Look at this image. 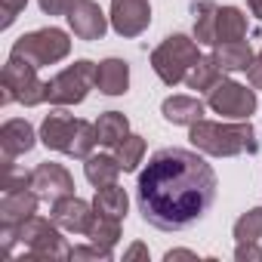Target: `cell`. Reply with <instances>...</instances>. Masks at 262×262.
I'll use <instances>...</instances> for the list:
<instances>
[{"label":"cell","instance_id":"obj_1","mask_svg":"<svg viewBox=\"0 0 262 262\" xmlns=\"http://www.w3.org/2000/svg\"><path fill=\"white\" fill-rule=\"evenodd\" d=\"M219 191L216 170L188 148H161L136 182L142 219L158 231H182L201 222Z\"/></svg>","mask_w":262,"mask_h":262},{"label":"cell","instance_id":"obj_2","mask_svg":"<svg viewBox=\"0 0 262 262\" xmlns=\"http://www.w3.org/2000/svg\"><path fill=\"white\" fill-rule=\"evenodd\" d=\"M188 142L207 158H237L259 151V139L250 120H198L188 126Z\"/></svg>","mask_w":262,"mask_h":262},{"label":"cell","instance_id":"obj_3","mask_svg":"<svg viewBox=\"0 0 262 262\" xmlns=\"http://www.w3.org/2000/svg\"><path fill=\"white\" fill-rule=\"evenodd\" d=\"M198 59H201L198 40H191L188 34H170L151 50V71L167 86H176V83H185V77Z\"/></svg>","mask_w":262,"mask_h":262},{"label":"cell","instance_id":"obj_4","mask_svg":"<svg viewBox=\"0 0 262 262\" xmlns=\"http://www.w3.org/2000/svg\"><path fill=\"white\" fill-rule=\"evenodd\" d=\"M68 53H71V37H68L62 28H53V25L22 34V37L13 43V50H10V56H16V59L34 65V68L59 65L62 59H68Z\"/></svg>","mask_w":262,"mask_h":262},{"label":"cell","instance_id":"obj_5","mask_svg":"<svg viewBox=\"0 0 262 262\" xmlns=\"http://www.w3.org/2000/svg\"><path fill=\"white\" fill-rule=\"evenodd\" d=\"M37 71L40 68L10 56L7 65H4V74H0V90H4L0 93V102L4 105L19 102L25 108H34V105L47 102V80H40Z\"/></svg>","mask_w":262,"mask_h":262},{"label":"cell","instance_id":"obj_6","mask_svg":"<svg viewBox=\"0 0 262 262\" xmlns=\"http://www.w3.org/2000/svg\"><path fill=\"white\" fill-rule=\"evenodd\" d=\"M96 86V62L90 59H77L74 65L62 68L59 74H53L47 80V102L56 105V108H65V105H80L90 90Z\"/></svg>","mask_w":262,"mask_h":262},{"label":"cell","instance_id":"obj_7","mask_svg":"<svg viewBox=\"0 0 262 262\" xmlns=\"http://www.w3.org/2000/svg\"><path fill=\"white\" fill-rule=\"evenodd\" d=\"M19 241L25 244V253L31 259H71V247L62 237L59 225L37 213L19 225Z\"/></svg>","mask_w":262,"mask_h":262},{"label":"cell","instance_id":"obj_8","mask_svg":"<svg viewBox=\"0 0 262 262\" xmlns=\"http://www.w3.org/2000/svg\"><path fill=\"white\" fill-rule=\"evenodd\" d=\"M256 105H259L256 90L247 86V83L228 80V77H222L213 90H207V108L213 114L228 117V120H250V114L256 111Z\"/></svg>","mask_w":262,"mask_h":262},{"label":"cell","instance_id":"obj_9","mask_svg":"<svg viewBox=\"0 0 262 262\" xmlns=\"http://www.w3.org/2000/svg\"><path fill=\"white\" fill-rule=\"evenodd\" d=\"M111 28L117 37H139L151 25L148 0H111Z\"/></svg>","mask_w":262,"mask_h":262},{"label":"cell","instance_id":"obj_10","mask_svg":"<svg viewBox=\"0 0 262 262\" xmlns=\"http://www.w3.org/2000/svg\"><path fill=\"white\" fill-rule=\"evenodd\" d=\"M77 129H80V117H71L65 111H53L43 117L40 123V142L50 151H62L68 158H74V145H77Z\"/></svg>","mask_w":262,"mask_h":262},{"label":"cell","instance_id":"obj_11","mask_svg":"<svg viewBox=\"0 0 262 262\" xmlns=\"http://www.w3.org/2000/svg\"><path fill=\"white\" fill-rule=\"evenodd\" d=\"M65 19H68L71 34H74L77 40H86V43L102 40L105 31H108V25H111V19L102 13V7L96 4V0H77L74 10H71Z\"/></svg>","mask_w":262,"mask_h":262},{"label":"cell","instance_id":"obj_12","mask_svg":"<svg viewBox=\"0 0 262 262\" xmlns=\"http://www.w3.org/2000/svg\"><path fill=\"white\" fill-rule=\"evenodd\" d=\"M31 188L40 194V201H59V198H68L74 194V176L62 167V164H37L31 170Z\"/></svg>","mask_w":262,"mask_h":262},{"label":"cell","instance_id":"obj_13","mask_svg":"<svg viewBox=\"0 0 262 262\" xmlns=\"http://www.w3.org/2000/svg\"><path fill=\"white\" fill-rule=\"evenodd\" d=\"M93 204L80 201L77 194H68V198H59L53 201V210H50V219L62 228V231H71V234H86L90 225H93Z\"/></svg>","mask_w":262,"mask_h":262},{"label":"cell","instance_id":"obj_14","mask_svg":"<svg viewBox=\"0 0 262 262\" xmlns=\"http://www.w3.org/2000/svg\"><path fill=\"white\" fill-rule=\"evenodd\" d=\"M37 139L40 136L34 133V126L25 117H10V120H4V126H0V151H4V158L28 155L37 145Z\"/></svg>","mask_w":262,"mask_h":262},{"label":"cell","instance_id":"obj_15","mask_svg":"<svg viewBox=\"0 0 262 262\" xmlns=\"http://www.w3.org/2000/svg\"><path fill=\"white\" fill-rule=\"evenodd\" d=\"M37 204H40V194L34 188L4 191V198H0V225H22L37 213Z\"/></svg>","mask_w":262,"mask_h":262},{"label":"cell","instance_id":"obj_16","mask_svg":"<svg viewBox=\"0 0 262 262\" xmlns=\"http://www.w3.org/2000/svg\"><path fill=\"white\" fill-rule=\"evenodd\" d=\"M96 90L102 96H123L129 90V65L123 59H102L96 65Z\"/></svg>","mask_w":262,"mask_h":262},{"label":"cell","instance_id":"obj_17","mask_svg":"<svg viewBox=\"0 0 262 262\" xmlns=\"http://www.w3.org/2000/svg\"><path fill=\"white\" fill-rule=\"evenodd\" d=\"M204 111H207V102H201L198 96H170L161 105L164 120L173 126H191V123L204 120Z\"/></svg>","mask_w":262,"mask_h":262},{"label":"cell","instance_id":"obj_18","mask_svg":"<svg viewBox=\"0 0 262 262\" xmlns=\"http://www.w3.org/2000/svg\"><path fill=\"white\" fill-rule=\"evenodd\" d=\"M191 16H194V40L201 47H213L216 50V19H219V7L213 0H194L191 4Z\"/></svg>","mask_w":262,"mask_h":262},{"label":"cell","instance_id":"obj_19","mask_svg":"<svg viewBox=\"0 0 262 262\" xmlns=\"http://www.w3.org/2000/svg\"><path fill=\"white\" fill-rule=\"evenodd\" d=\"M93 210L102 213V216H114V219H126V210H129V198L126 191L111 182V185H99L96 194H93Z\"/></svg>","mask_w":262,"mask_h":262},{"label":"cell","instance_id":"obj_20","mask_svg":"<svg viewBox=\"0 0 262 262\" xmlns=\"http://www.w3.org/2000/svg\"><path fill=\"white\" fill-rule=\"evenodd\" d=\"M126 136H129V120H126V114H120V111L99 114V120H96V139H99V145L117 148Z\"/></svg>","mask_w":262,"mask_h":262},{"label":"cell","instance_id":"obj_21","mask_svg":"<svg viewBox=\"0 0 262 262\" xmlns=\"http://www.w3.org/2000/svg\"><path fill=\"white\" fill-rule=\"evenodd\" d=\"M250 34L247 16L237 7H219V19H216V47L219 43H231V40H244Z\"/></svg>","mask_w":262,"mask_h":262},{"label":"cell","instance_id":"obj_22","mask_svg":"<svg viewBox=\"0 0 262 262\" xmlns=\"http://www.w3.org/2000/svg\"><path fill=\"white\" fill-rule=\"evenodd\" d=\"M120 173H123V167H120V161H117L114 155H90V158L83 161V176H86V182L96 185V188L117 182Z\"/></svg>","mask_w":262,"mask_h":262},{"label":"cell","instance_id":"obj_23","mask_svg":"<svg viewBox=\"0 0 262 262\" xmlns=\"http://www.w3.org/2000/svg\"><path fill=\"white\" fill-rule=\"evenodd\" d=\"M213 56L219 59L222 71L237 74V71H247V68H250V62H253V47H250V40H231V43H219Z\"/></svg>","mask_w":262,"mask_h":262},{"label":"cell","instance_id":"obj_24","mask_svg":"<svg viewBox=\"0 0 262 262\" xmlns=\"http://www.w3.org/2000/svg\"><path fill=\"white\" fill-rule=\"evenodd\" d=\"M219 80H222V65H219V59H216V56H201V59L191 65L188 77H185L188 90H198V93L213 90Z\"/></svg>","mask_w":262,"mask_h":262},{"label":"cell","instance_id":"obj_25","mask_svg":"<svg viewBox=\"0 0 262 262\" xmlns=\"http://www.w3.org/2000/svg\"><path fill=\"white\" fill-rule=\"evenodd\" d=\"M86 237H90L93 244H99V247H105V250H114V247L120 244V237H123V228H120V219H114V216H102V213H96V216H93V225H90V231H86Z\"/></svg>","mask_w":262,"mask_h":262},{"label":"cell","instance_id":"obj_26","mask_svg":"<svg viewBox=\"0 0 262 262\" xmlns=\"http://www.w3.org/2000/svg\"><path fill=\"white\" fill-rule=\"evenodd\" d=\"M114 158L120 161L123 173H136L139 164H142V158H145V139L136 136V133H129V136L114 148Z\"/></svg>","mask_w":262,"mask_h":262},{"label":"cell","instance_id":"obj_27","mask_svg":"<svg viewBox=\"0 0 262 262\" xmlns=\"http://www.w3.org/2000/svg\"><path fill=\"white\" fill-rule=\"evenodd\" d=\"M231 234H234V241H237V244L259 241V237H262V207H253V210L241 213V216L234 219Z\"/></svg>","mask_w":262,"mask_h":262},{"label":"cell","instance_id":"obj_28","mask_svg":"<svg viewBox=\"0 0 262 262\" xmlns=\"http://www.w3.org/2000/svg\"><path fill=\"white\" fill-rule=\"evenodd\" d=\"M31 188V173L16 167V158H4V191Z\"/></svg>","mask_w":262,"mask_h":262},{"label":"cell","instance_id":"obj_29","mask_svg":"<svg viewBox=\"0 0 262 262\" xmlns=\"http://www.w3.org/2000/svg\"><path fill=\"white\" fill-rule=\"evenodd\" d=\"M71 259L74 262H111L114 259V250H105L99 244H83V247H71Z\"/></svg>","mask_w":262,"mask_h":262},{"label":"cell","instance_id":"obj_30","mask_svg":"<svg viewBox=\"0 0 262 262\" xmlns=\"http://www.w3.org/2000/svg\"><path fill=\"white\" fill-rule=\"evenodd\" d=\"M28 7V0H0V28H10L16 19H19V13Z\"/></svg>","mask_w":262,"mask_h":262},{"label":"cell","instance_id":"obj_31","mask_svg":"<svg viewBox=\"0 0 262 262\" xmlns=\"http://www.w3.org/2000/svg\"><path fill=\"white\" fill-rule=\"evenodd\" d=\"M74 4L77 0H37L40 13H47V16H68L74 10Z\"/></svg>","mask_w":262,"mask_h":262},{"label":"cell","instance_id":"obj_32","mask_svg":"<svg viewBox=\"0 0 262 262\" xmlns=\"http://www.w3.org/2000/svg\"><path fill=\"white\" fill-rule=\"evenodd\" d=\"M234 259H237V262H262V247H259V241L237 244V247H234Z\"/></svg>","mask_w":262,"mask_h":262},{"label":"cell","instance_id":"obj_33","mask_svg":"<svg viewBox=\"0 0 262 262\" xmlns=\"http://www.w3.org/2000/svg\"><path fill=\"white\" fill-rule=\"evenodd\" d=\"M247 80H250V86H253L256 93L262 90V53L253 56V62H250V68H247Z\"/></svg>","mask_w":262,"mask_h":262},{"label":"cell","instance_id":"obj_34","mask_svg":"<svg viewBox=\"0 0 262 262\" xmlns=\"http://www.w3.org/2000/svg\"><path fill=\"white\" fill-rule=\"evenodd\" d=\"M129 259H145V262H148V247H145L142 241H136L129 250H123V262H129Z\"/></svg>","mask_w":262,"mask_h":262},{"label":"cell","instance_id":"obj_35","mask_svg":"<svg viewBox=\"0 0 262 262\" xmlns=\"http://www.w3.org/2000/svg\"><path fill=\"white\" fill-rule=\"evenodd\" d=\"M167 262H173V259H198L191 250H167V256H164Z\"/></svg>","mask_w":262,"mask_h":262},{"label":"cell","instance_id":"obj_36","mask_svg":"<svg viewBox=\"0 0 262 262\" xmlns=\"http://www.w3.org/2000/svg\"><path fill=\"white\" fill-rule=\"evenodd\" d=\"M247 7H250V13L262 22V0H247Z\"/></svg>","mask_w":262,"mask_h":262}]
</instances>
